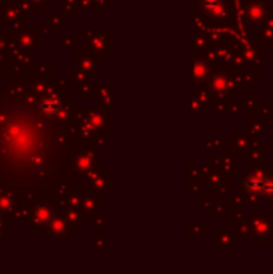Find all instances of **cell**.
Segmentation results:
<instances>
[{
	"label": "cell",
	"instance_id": "cell-1",
	"mask_svg": "<svg viewBox=\"0 0 273 274\" xmlns=\"http://www.w3.org/2000/svg\"><path fill=\"white\" fill-rule=\"evenodd\" d=\"M61 111V103L55 95H47L39 103V112L44 117H56Z\"/></svg>",
	"mask_w": 273,
	"mask_h": 274
},
{
	"label": "cell",
	"instance_id": "cell-2",
	"mask_svg": "<svg viewBox=\"0 0 273 274\" xmlns=\"http://www.w3.org/2000/svg\"><path fill=\"white\" fill-rule=\"evenodd\" d=\"M15 205H16V194L13 190H4L0 193V213H13L15 210Z\"/></svg>",
	"mask_w": 273,
	"mask_h": 274
},
{
	"label": "cell",
	"instance_id": "cell-3",
	"mask_svg": "<svg viewBox=\"0 0 273 274\" xmlns=\"http://www.w3.org/2000/svg\"><path fill=\"white\" fill-rule=\"evenodd\" d=\"M50 215H52L50 207L45 205V204H41L34 210V213H32V223H34V226H37V228H44V226L49 223Z\"/></svg>",
	"mask_w": 273,
	"mask_h": 274
},
{
	"label": "cell",
	"instance_id": "cell-4",
	"mask_svg": "<svg viewBox=\"0 0 273 274\" xmlns=\"http://www.w3.org/2000/svg\"><path fill=\"white\" fill-rule=\"evenodd\" d=\"M29 215H31L29 205H27V202H23L18 207H15V210L12 213V218L13 220H27V216Z\"/></svg>",
	"mask_w": 273,
	"mask_h": 274
},
{
	"label": "cell",
	"instance_id": "cell-5",
	"mask_svg": "<svg viewBox=\"0 0 273 274\" xmlns=\"http://www.w3.org/2000/svg\"><path fill=\"white\" fill-rule=\"evenodd\" d=\"M10 236V218L5 213H0V238L5 239Z\"/></svg>",
	"mask_w": 273,
	"mask_h": 274
}]
</instances>
